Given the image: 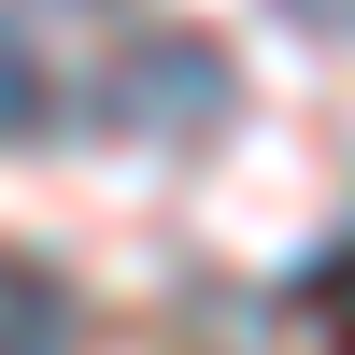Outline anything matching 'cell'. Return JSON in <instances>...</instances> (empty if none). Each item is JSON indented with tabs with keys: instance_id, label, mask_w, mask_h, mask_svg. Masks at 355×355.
Returning a JSON list of instances; mask_svg holds the SVG:
<instances>
[{
	"instance_id": "4",
	"label": "cell",
	"mask_w": 355,
	"mask_h": 355,
	"mask_svg": "<svg viewBox=\"0 0 355 355\" xmlns=\"http://www.w3.org/2000/svg\"><path fill=\"white\" fill-rule=\"evenodd\" d=\"M284 15H299L313 43H355V0H284Z\"/></svg>"
},
{
	"instance_id": "1",
	"label": "cell",
	"mask_w": 355,
	"mask_h": 355,
	"mask_svg": "<svg viewBox=\"0 0 355 355\" xmlns=\"http://www.w3.org/2000/svg\"><path fill=\"white\" fill-rule=\"evenodd\" d=\"M100 114L142 128V142H214L227 114H242V71H227L199 28H142V43L100 71Z\"/></svg>"
},
{
	"instance_id": "2",
	"label": "cell",
	"mask_w": 355,
	"mask_h": 355,
	"mask_svg": "<svg viewBox=\"0 0 355 355\" xmlns=\"http://www.w3.org/2000/svg\"><path fill=\"white\" fill-rule=\"evenodd\" d=\"M28 128H43V57L0 28V142H28Z\"/></svg>"
},
{
	"instance_id": "3",
	"label": "cell",
	"mask_w": 355,
	"mask_h": 355,
	"mask_svg": "<svg viewBox=\"0 0 355 355\" xmlns=\"http://www.w3.org/2000/svg\"><path fill=\"white\" fill-rule=\"evenodd\" d=\"M284 313H313V327H355V256H313V270L284 284Z\"/></svg>"
}]
</instances>
